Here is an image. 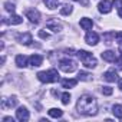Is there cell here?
Here are the masks:
<instances>
[{
  "label": "cell",
  "instance_id": "cell-19",
  "mask_svg": "<svg viewBox=\"0 0 122 122\" xmlns=\"http://www.w3.org/2000/svg\"><path fill=\"white\" fill-rule=\"evenodd\" d=\"M43 2H45L46 7L50 9V10H55V9L59 6V0H43Z\"/></svg>",
  "mask_w": 122,
  "mask_h": 122
},
{
  "label": "cell",
  "instance_id": "cell-11",
  "mask_svg": "<svg viewBox=\"0 0 122 122\" xmlns=\"http://www.w3.org/2000/svg\"><path fill=\"white\" fill-rule=\"evenodd\" d=\"M42 62H43V57H42L40 55H33V56H30V57H29V65H30V66H33V68L40 66V65H42Z\"/></svg>",
  "mask_w": 122,
  "mask_h": 122
},
{
  "label": "cell",
  "instance_id": "cell-3",
  "mask_svg": "<svg viewBox=\"0 0 122 122\" xmlns=\"http://www.w3.org/2000/svg\"><path fill=\"white\" fill-rule=\"evenodd\" d=\"M76 55H78V57L82 60V63H83L86 68H96L98 62H96V59L92 56V53H89V52H86V50H78Z\"/></svg>",
  "mask_w": 122,
  "mask_h": 122
},
{
  "label": "cell",
  "instance_id": "cell-13",
  "mask_svg": "<svg viewBox=\"0 0 122 122\" xmlns=\"http://www.w3.org/2000/svg\"><path fill=\"white\" fill-rule=\"evenodd\" d=\"M101 56H102L103 60H106V62H115L116 60V55H115L113 50H105V52H102Z\"/></svg>",
  "mask_w": 122,
  "mask_h": 122
},
{
  "label": "cell",
  "instance_id": "cell-32",
  "mask_svg": "<svg viewBox=\"0 0 122 122\" xmlns=\"http://www.w3.org/2000/svg\"><path fill=\"white\" fill-rule=\"evenodd\" d=\"M3 121H5V122H15V121H13V118H10V116H6V118H3Z\"/></svg>",
  "mask_w": 122,
  "mask_h": 122
},
{
  "label": "cell",
  "instance_id": "cell-33",
  "mask_svg": "<svg viewBox=\"0 0 122 122\" xmlns=\"http://www.w3.org/2000/svg\"><path fill=\"white\" fill-rule=\"evenodd\" d=\"M118 15H119V17H121V19H122V7H121V9H119V12H118Z\"/></svg>",
  "mask_w": 122,
  "mask_h": 122
},
{
  "label": "cell",
  "instance_id": "cell-20",
  "mask_svg": "<svg viewBox=\"0 0 122 122\" xmlns=\"http://www.w3.org/2000/svg\"><path fill=\"white\" fill-rule=\"evenodd\" d=\"M112 112L118 119H122V105H113L112 106Z\"/></svg>",
  "mask_w": 122,
  "mask_h": 122
},
{
  "label": "cell",
  "instance_id": "cell-28",
  "mask_svg": "<svg viewBox=\"0 0 122 122\" xmlns=\"http://www.w3.org/2000/svg\"><path fill=\"white\" fill-rule=\"evenodd\" d=\"M115 39H116V42L122 46V32H116V33H115Z\"/></svg>",
  "mask_w": 122,
  "mask_h": 122
},
{
  "label": "cell",
  "instance_id": "cell-1",
  "mask_svg": "<svg viewBox=\"0 0 122 122\" xmlns=\"http://www.w3.org/2000/svg\"><path fill=\"white\" fill-rule=\"evenodd\" d=\"M76 108L78 111L82 113V115H86V116H95L98 113V103H96V99L91 95H82L79 99H78V103H76Z\"/></svg>",
  "mask_w": 122,
  "mask_h": 122
},
{
  "label": "cell",
  "instance_id": "cell-9",
  "mask_svg": "<svg viewBox=\"0 0 122 122\" xmlns=\"http://www.w3.org/2000/svg\"><path fill=\"white\" fill-rule=\"evenodd\" d=\"M17 40H19L22 45L29 46V45H32L33 37H32V35H30V33H22V35H19V36H17Z\"/></svg>",
  "mask_w": 122,
  "mask_h": 122
},
{
  "label": "cell",
  "instance_id": "cell-34",
  "mask_svg": "<svg viewBox=\"0 0 122 122\" xmlns=\"http://www.w3.org/2000/svg\"><path fill=\"white\" fill-rule=\"evenodd\" d=\"M119 89H121V91H122V79H121V81H119Z\"/></svg>",
  "mask_w": 122,
  "mask_h": 122
},
{
  "label": "cell",
  "instance_id": "cell-21",
  "mask_svg": "<svg viewBox=\"0 0 122 122\" xmlns=\"http://www.w3.org/2000/svg\"><path fill=\"white\" fill-rule=\"evenodd\" d=\"M62 115H63V111H60V109H56V108L49 109V116L52 118H60Z\"/></svg>",
  "mask_w": 122,
  "mask_h": 122
},
{
  "label": "cell",
  "instance_id": "cell-16",
  "mask_svg": "<svg viewBox=\"0 0 122 122\" xmlns=\"http://www.w3.org/2000/svg\"><path fill=\"white\" fill-rule=\"evenodd\" d=\"M92 26H93V23H92V20H91V19H88V17L81 19V27H82L83 30H91V29H92Z\"/></svg>",
  "mask_w": 122,
  "mask_h": 122
},
{
  "label": "cell",
  "instance_id": "cell-5",
  "mask_svg": "<svg viewBox=\"0 0 122 122\" xmlns=\"http://www.w3.org/2000/svg\"><path fill=\"white\" fill-rule=\"evenodd\" d=\"M26 17L32 22V23H39L40 22V12L36 9H27L26 10Z\"/></svg>",
  "mask_w": 122,
  "mask_h": 122
},
{
  "label": "cell",
  "instance_id": "cell-4",
  "mask_svg": "<svg viewBox=\"0 0 122 122\" xmlns=\"http://www.w3.org/2000/svg\"><path fill=\"white\" fill-rule=\"evenodd\" d=\"M59 68L62 69L63 72H66V73H71V72L76 71V63L73 62L72 59H62L59 62Z\"/></svg>",
  "mask_w": 122,
  "mask_h": 122
},
{
  "label": "cell",
  "instance_id": "cell-31",
  "mask_svg": "<svg viewBox=\"0 0 122 122\" xmlns=\"http://www.w3.org/2000/svg\"><path fill=\"white\" fill-rule=\"evenodd\" d=\"M116 63H118V68H119V69H122V53H121V57H119V59H116Z\"/></svg>",
  "mask_w": 122,
  "mask_h": 122
},
{
  "label": "cell",
  "instance_id": "cell-8",
  "mask_svg": "<svg viewBox=\"0 0 122 122\" xmlns=\"http://www.w3.org/2000/svg\"><path fill=\"white\" fill-rule=\"evenodd\" d=\"M85 40H86L88 45L95 46V45H98V42H99V36H98V33H95V32H88L86 36H85Z\"/></svg>",
  "mask_w": 122,
  "mask_h": 122
},
{
  "label": "cell",
  "instance_id": "cell-15",
  "mask_svg": "<svg viewBox=\"0 0 122 122\" xmlns=\"http://www.w3.org/2000/svg\"><path fill=\"white\" fill-rule=\"evenodd\" d=\"M16 103H17V101H16V98H15V96H12V98H9V99H3V101H2V106H3V108H13V106H16Z\"/></svg>",
  "mask_w": 122,
  "mask_h": 122
},
{
  "label": "cell",
  "instance_id": "cell-17",
  "mask_svg": "<svg viewBox=\"0 0 122 122\" xmlns=\"http://www.w3.org/2000/svg\"><path fill=\"white\" fill-rule=\"evenodd\" d=\"M16 65H17L19 68H25V66L27 65V57H26L25 55H17V56H16Z\"/></svg>",
  "mask_w": 122,
  "mask_h": 122
},
{
  "label": "cell",
  "instance_id": "cell-14",
  "mask_svg": "<svg viewBox=\"0 0 122 122\" xmlns=\"http://www.w3.org/2000/svg\"><path fill=\"white\" fill-rule=\"evenodd\" d=\"M22 22H23V19L20 16H17V15H13V13H12V16H10L9 20L3 19V23H10V25H20Z\"/></svg>",
  "mask_w": 122,
  "mask_h": 122
},
{
  "label": "cell",
  "instance_id": "cell-26",
  "mask_svg": "<svg viewBox=\"0 0 122 122\" xmlns=\"http://www.w3.org/2000/svg\"><path fill=\"white\" fill-rule=\"evenodd\" d=\"M5 9H6L7 12L13 13V12H15V5H13V3H10V2H6V3H5Z\"/></svg>",
  "mask_w": 122,
  "mask_h": 122
},
{
  "label": "cell",
  "instance_id": "cell-30",
  "mask_svg": "<svg viewBox=\"0 0 122 122\" xmlns=\"http://www.w3.org/2000/svg\"><path fill=\"white\" fill-rule=\"evenodd\" d=\"M39 36H40L42 39H49V33H46V32H43V30L39 32Z\"/></svg>",
  "mask_w": 122,
  "mask_h": 122
},
{
  "label": "cell",
  "instance_id": "cell-22",
  "mask_svg": "<svg viewBox=\"0 0 122 122\" xmlns=\"http://www.w3.org/2000/svg\"><path fill=\"white\" fill-rule=\"evenodd\" d=\"M78 79H79V81H92V75L88 73V72L81 71V72L78 73Z\"/></svg>",
  "mask_w": 122,
  "mask_h": 122
},
{
  "label": "cell",
  "instance_id": "cell-24",
  "mask_svg": "<svg viewBox=\"0 0 122 122\" xmlns=\"http://www.w3.org/2000/svg\"><path fill=\"white\" fill-rule=\"evenodd\" d=\"M103 39H105V43H106V45H111V43H112V39H115V33L108 32V33L103 35Z\"/></svg>",
  "mask_w": 122,
  "mask_h": 122
},
{
  "label": "cell",
  "instance_id": "cell-25",
  "mask_svg": "<svg viewBox=\"0 0 122 122\" xmlns=\"http://www.w3.org/2000/svg\"><path fill=\"white\" fill-rule=\"evenodd\" d=\"M69 102H71V95H69L68 92H65V93L62 95V103H63V105H68Z\"/></svg>",
  "mask_w": 122,
  "mask_h": 122
},
{
  "label": "cell",
  "instance_id": "cell-10",
  "mask_svg": "<svg viewBox=\"0 0 122 122\" xmlns=\"http://www.w3.org/2000/svg\"><path fill=\"white\" fill-rule=\"evenodd\" d=\"M98 9H99L101 13L106 15V13H109L112 10V5H111V2H108V0H103V2H101L98 5Z\"/></svg>",
  "mask_w": 122,
  "mask_h": 122
},
{
  "label": "cell",
  "instance_id": "cell-23",
  "mask_svg": "<svg viewBox=\"0 0 122 122\" xmlns=\"http://www.w3.org/2000/svg\"><path fill=\"white\" fill-rule=\"evenodd\" d=\"M71 13H72V6H71L69 3H65V5H63V7L60 9V15L68 16V15H71Z\"/></svg>",
  "mask_w": 122,
  "mask_h": 122
},
{
  "label": "cell",
  "instance_id": "cell-6",
  "mask_svg": "<svg viewBox=\"0 0 122 122\" xmlns=\"http://www.w3.org/2000/svg\"><path fill=\"white\" fill-rule=\"evenodd\" d=\"M46 27H47L49 30H52V32H55V33H57V32L62 30V25H60L56 19H49V20L46 22Z\"/></svg>",
  "mask_w": 122,
  "mask_h": 122
},
{
  "label": "cell",
  "instance_id": "cell-18",
  "mask_svg": "<svg viewBox=\"0 0 122 122\" xmlns=\"http://www.w3.org/2000/svg\"><path fill=\"white\" fill-rule=\"evenodd\" d=\"M78 83V79H63L62 81V86L63 88H75Z\"/></svg>",
  "mask_w": 122,
  "mask_h": 122
},
{
  "label": "cell",
  "instance_id": "cell-12",
  "mask_svg": "<svg viewBox=\"0 0 122 122\" xmlns=\"http://www.w3.org/2000/svg\"><path fill=\"white\" fill-rule=\"evenodd\" d=\"M103 79L108 82H115V81H118V73L115 72V69H109L103 73Z\"/></svg>",
  "mask_w": 122,
  "mask_h": 122
},
{
  "label": "cell",
  "instance_id": "cell-29",
  "mask_svg": "<svg viewBox=\"0 0 122 122\" xmlns=\"http://www.w3.org/2000/svg\"><path fill=\"white\" fill-rule=\"evenodd\" d=\"M113 6L116 9H121L122 7V0H113Z\"/></svg>",
  "mask_w": 122,
  "mask_h": 122
},
{
  "label": "cell",
  "instance_id": "cell-27",
  "mask_svg": "<svg viewBox=\"0 0 122 122\" xmlns=\"http://www.w3.org/2000/svg\"><path fill=\"white\" fill-rule=\"evenodd\" d=\"M112 92H113V89H112L111 86H103V88H102V93H103V95H106V96L112 95Z\"/></svg>",
  "mask_w": 122,
  "mask_h": 122
},
{
  "label": "cell",
  "instance_id": "cell-35",
  "mask_svg": "<svg viewBox=\"0 0 122 122\" xmlns=\"http://www.w3.org/2000/svg\"><path fill=\"white\" fill-rule=\"evenodd\" d=\"M75 2H78V0H75Z\"/></svg>",
  "mask_w": 122,
  "mask_h": 122
},
{
  "label": "cell",
  "instance_id": "cell-2",
  "mask_svg": "<svg viewBox=\"0 0 122 122\" xmlns=\"http://www.w3.org/2000/svg\"><path fill=\"white\" fill-rule=\"evenodd\" d=\"M37 79L43 83H52V82H57L59 81V73L56 69H49L45 72H39L37 73Z\"/></svg>",
  "mask_w": 122,
  "mask_h": 122
},
{
  "label": "cell",
  "instance_id": "cell-7",
  "mask_svg": "<svg viewBox=\"0 0 122 122\" xmlns=\"http://www.w3.org/2000/svg\"><path fill=\"white\" fill-rule=\"evenodd\" d=\"M16 118H17L19 121H22V122L29 121V111H27V108L20 106V108L16 111Z\"/></svg>",
  "mask_w": 122,
  "mask_h": 122
}]
</instances>
